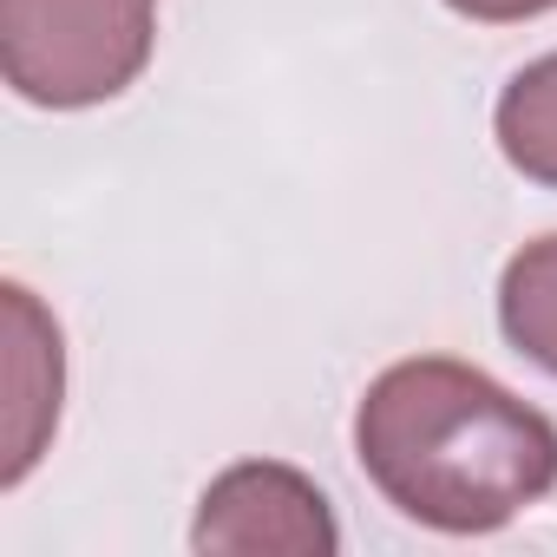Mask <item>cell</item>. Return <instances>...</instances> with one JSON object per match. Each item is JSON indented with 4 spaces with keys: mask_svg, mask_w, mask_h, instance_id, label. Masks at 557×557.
I'll return each mask as SVG.
<instances>
[{
    "mask_svg": "<svg viewBox=\"0 0 557 557\" xmlns=\"http://www.w3.org/2000/svg\"><path fill=\"white\" fill-rule=\"evenodd\" d=\"M355 459L374 492L446 537H479L550 498L557 426L453 355H413L368 381Z\"/></svg>",
    "mask_w": 557,
    "mask_h": 557,
    "instance_id": "6da1fadb",
    "label": "cell"
},
{
    "mask_svg": "<svg viewBox=\"0 0 557 557\" xmlns=\"http://www.w3.org/2000/svg\"><path fill=\"white\" fill-rule=\"evenodd\" d=\"M158 47V0H0V73L27 106L119 99Z\"/></svg>",
    "mask_w": 557,
    "mask_h": 557,
    "instance_id": "7a4b0ae2",
    "label": "cell"
},
{
    "mask_svg": "<svg viewBox=\"0 0 557 557\" xmlns=\"http://www.w3.org/2000/svg\"><path fill=\"white\" fill-rule=\"evenodd\" d=\"M190 544L230 557H329L342 531L309 472L283 459H243L203 485Z\"/></svg>",
    "mask_w": 557,
    "mask_h": 557,
    "instance_id": "3957f363",
    "label": "cell"
},
{
    "mask_svg": "<svg viewBox=\"0 0 557 557\" xmlns=\"http://www.w3.org/2000/svg\"><path fill=\"white\" fill-rule=\"evenodd\" d=\"M8 355H0V387H8V407H0V485H21L53 426H60V387H66V355H60V329L40 309L34 289L8 283Z\"/></svg>",
    "mask_w": 557,
    "mask_h": 557,
    "instance_id": "277c9868",
    "label": "cell"
},
{
    "mask_svg": "<svg viewBox=\"0 0 557 557\" xmlns=\"http://www.w3.org/2000/svg\"><path fill=\"white\" fill-rule=\"evenodd\" d=\"M492 132H498V151L518 177L557 190V53L511 73V86L492 106Z\"/></svg>",
    "mask_w": 557,
    "mask_h": 557,
    "instance_id": "5b68a950",
    "label": "cell"
},
{
    "mask_svg": "<svg viewBox=\"0 0 557 557\" xmlns=\"http://www.w3.org/2000/svg\"><path fill=\"white\" fill-rule=\"evenodd\" d=\"M498 329L505 342L557 381V236L524 243L498 275Z\"/></svg>",
    "mask_w": 557,
    "mask_h": 557,
    "instance_id": "8992f818",
    "label": "cell"
},
{
    "mask_svg": "<svg viewBox=\"0 0 557 557\" xmlns=\"http://www.w3.org/2000/svg\"><path fill=\"white\" fill-rule=\"evenodd\" d=\"M453 14H466V21H485V27H511V21H537V14H550L557 0H446Z\"/></svg>",
    "mask_w": 557,
    "mask_h": 557,
    "instance_id": "52a82bcc",
    "label": "cell"
}]
</instances>
